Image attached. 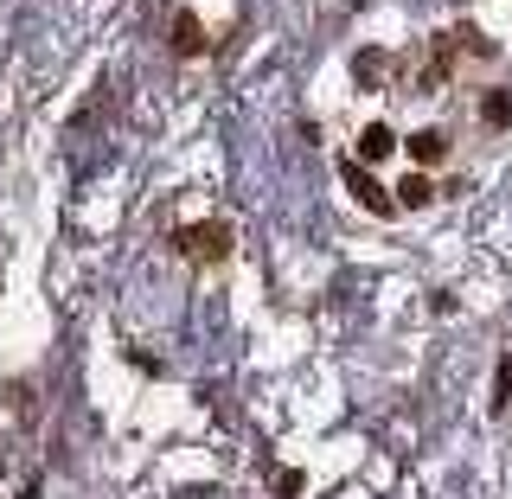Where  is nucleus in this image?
Here are the masks:
<instances>
[{
	"label": "nucleus",
	"mask_w": 512,
	"mask_h": 499,
	"mask_svg": "<svg viewBox=\"0 0 512 499\" xmlns=\"http://www.w3.org/2000/svg\"><path fill=\"white\" fill-rule=\"evenodd\" d=\"M173 244H180L192 263H218V256L231 250V231H224V224H186V231H173Z\"/></svg>",
	"instance_id": "f257e3e1"
},
{
	"label": "nucleus",
	"mask_w": 512,
	"mask_h": 499,
	"mask_svg": "<svg viewBox=\"0 0 512 499\" xmlns=\"http://www.w3.org/2000/svg\"><path fill=\"white\" fill-rule=\"evenodd\" d=\"M346 186H352V199H359L372 218H391V212H397V199H391V192H384V186L372 180V173L359 167V160H346Z\"/></svg>",
	"instance_id": "f03ea898"
},
{
	"label": "nucleus",
	"mask_w": 512,
	"mask_h": 499,
	"mask_svg": "<svg viewBox=\"0 0 512 499\" xmlns=\"http://www.w3.org/2000/svg\"><path fill=\"white\" fill-rule=\"evenodd\" d=\"M173 52H180V58H199V52H205V26H199V13H173Z\"/></svg>",
	"instance_id": "7ed1b4c3"
},
{
	"label": "nucleus",
	"mask_w": 512,
	"mask_h": 499,
	"mask_svg": "<svg viewBox=\"0 0 512 499\" xmlns=\"http://www.w3.org/2000/svg\"><path fill=\"white\" fill-rule=\"evenodd\" d=\"M442 154H448L442 128H416V135H410V160H416V167H436Z\"/></svg>",
	"instance_id": "20e7f679"
},
{
	"label": "nucleus",
	"mask_w": 512,
	"mask_h": 499,
	"mask_svg": "<svg viewBox=\"0 0 512 499\" xmlns=\"http://www.w3.org/2000/svg\"><path fill=\"white\" fill-rule=\"evenodd\" d=\"M391 148H397L391 128H384V122H365V135H359V160H384Z\"/></svg>",
	"instance_id": "39448f33"
},
{
	"label": "nucleus",
	"mask_w": 512,
	"mask_h": 499,
	"mask_svg": "<svg viewBox=\"0 0 512 499\" xmlns=\"http://www.w3.org/2000/svg\"><path fill=\"white\" fill-rule=\"evenodd\" d=\"M391 199H397V205H410V212H423V205H429V199H436V186H429V180H423V173H404V186H397V192H391Z\"/></svg>",
	"instance_id": "423d86ee"
},
{
	"label": "nucleus",
	"mask_w": 512,
	"mask_h": 499,
	"mask_svg": "<svg viewBox=\"0 0 512 499\" xmlns=\"http://www.w3.org/2000/svg\"><path fill=\"white\" fill-rule=\"evenodd\" d=\"M480 122H487V128H506V122H512V90H487V103H480Z\"/></svg>",
	"instance_id": "0eeeda50"
},
{
	"label": "nucleus",
	"mask_w": 512,
	"mask_h": 499,
	"mask_svg": "<svg viewBox=\"0 0 512 499\" xmlns=\"http://www.w3.org/2000/svg\"><path fill=\"white\" fill-rule=\"evenodd\" d=\"M512 404V352H500V365H493V410Z\"/></svg>",
	"instance_id": "6e6552de"
},
{
	"label": "nucleus",
	"mask_w": 512,
	"mask_h": 499,
	"mask_svg": "<svg viewBox=\"0 0 512 499\" xmlns=\"http://www.w3.org/2000/svg\"><path fill=\"white\" fill-rule=\"evenodd\" d=\"M352 71H359V84H378V77L391 71V58H384V52H359V64H352Z\"/></svg>",
	"instance_id": "1a4fd4ad"
}]
</instances>
